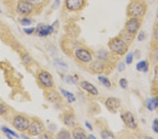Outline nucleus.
Wrapping results in <instances>:
<instances>
[{
    "mask_svg": "<svg viewBox=\"0 0 158 139\" xmlns=\"http://www.w3.org/2000/svg\"><path fill=\"white\" fill-rule=\"evenodd\" d=\"M145 38V33L144 32H143V31H141V32L139 33L138 35V41H142Z\"/></svg>",
    "mask_w": 158,
    "mask_h": 139,
    "instance_id": "obj_32",
    "label": "nucleus"
},
{
    "mask_svg": "<svg viewBox=\"0 0 158 139\" xmlns=\"http://www.w3.org/2000/svg\"><path fill=\"white\" fill-rule=\"evenodd\" d=\"M91 68L94 72H102V70H103V65L101 62H93V63L91 65Z\"/></svg>",
    "mask_w": 158,
    "mask_h": 139,
    "instance_id": "obj_20",
    "label": "nucleus"
},
{
    "mask_svg": "<svg viewBox=\"0 0 158 139\" xmlns=\"http://www.w3.org/2000/svg\"><path fill=\"white\" fill-rule=\"evenodd\" d=\"M117 69H118V70H119L120 72L123 71V70L125 69V65H124V64L123 63H120L119 65H118Z\"/></svg>",
    "mask_w": 158,
    "mask_h": 139,
    "instance_id": "obj_33",
    "label": "nucleus"
},
{
    "mask_svg": "<svg viewBox=\"0 0 158 139\" xmlns=\"http://www.w3.org/2000/svg\"><path fill=\"white\" fill-rule=\"evenodd\" d=\"M155 80L158 82V65L155 68Z\"/></svg>",
    "mask_w": 158,
    "mask_h": 139,
    "instance_id": "obj_34",
    "label": "nucleus"
},
{
    "mask_svg": "<svg viewBox=\"0 0 158 139\" xmlns=\"http://www.w3.org/2000/svg\"><path fill=\"white\" fill-rule=\"evenodd\" d=\"M89 138H92V139H95V138H96V137L94 136H93V135H90V136H89Z\"/></svg>",
    "mask_w": 158,
    "mask_h": 139,
    "instance_id": "obj_39",
    "label": "nucleus"
},
{
    "mask_svg": "<svg viewBox=\"0 0 158 139\" xmlns=\"http://www.w3.org/2000/svg\"><path fill=\"white\" fill-rule=\"evenodd\" d=\"M24 32L28 35H31L35 32V29L34 28H24L23 29Z\"/></svg>",
    "mask_w": 158,
    "mask_h": 139,
    "instance_id": "obj_30",
    "label": "nucleus"
},
{
    "mask_svg": "<svg viewBox=\"0 0 158 139\" xmlns=\"http://www.w3.org/2000/svg\"><path fill=\"white\" fill-rule=\"evenodd\" d=\"M101 136L102 138H115V136L113 134V133H111V131H108L107 130H104L101 132Z\"/></svg>",
    "mask_w": 158,
    "mask_h": 139,
    "instance_id": "obj_22",
    "label": "nucleus"
},
{
    "mask_svg": "<svg viewBox=\"0 0 158 139\" xmlns=\"http://www.w3.org/2000/svg\"><path fill=\"white\" fill-rule=\"evenodd\" d=\"M61 91L62 94H63V96L68 99V102H69V103H72V102H74V101H75L76 98H75V97H74V96L73 95V94L70 93V91H65V89H61Z\"/></svg>",
    "mask_w": 158,
    "mask_h": 139,
    "instance_id": "obj_19",
    "label": "nucleus"
},
{
    "mask_svg": "<svg viewBox=\"0 0 158 139\" xmlns=\"http://www.w3.org/2000/svg\"><path fill=\"white\" fill-rule=\"evenodd\" d=\"M44 130L43 124L38 120H33L30 122L29 127L28 128L29 135L32 136H36L40 135Z\"/></svg>",
    "mask_w": 158,
    "mask_h": 139,
    "instance_id": "obj_6",
    "label": "nucleus"
},
{
    "mask_svg": "<svg viewBox=\"0 0 158 139\" xmlns=\"http://www.w3.org/2000/svg\"><path fill=\"white\" fill-rule=\"evenodd\" d=\"M153 37L154 39L155 40L158 41V26H157L154 29V33H153Z\"/></svg>",
    "mask_w": 158,
    "mask_h": 139,
    "instance_id": "obj_31",
    "label": "nucleus"
},
{
    "mask_svg": "<svg viewBox=\"0 0 158 139\" xmlns=\"http://www.w3.org/2000/svg\"><path fill=\"white\" fill-rule=\"evenodd\" d=\"M155 59L157 60V61L158 62V48L156 49V51H155Z\"/></svg>",
    "mask_w": 158,
    "mask_h": 139,
    "instance_id": "obj_37",
    "label": "nucleus"
},
{
    "mask_svg": "<svg viewBox=\"0 0 158 139\" xmlns=\"http://www.w3.org/2000/svg\"><path fill=\"white\" fill-rule=\"evenodd\" d=\"M20 23L24 26H28L31 25V20L28 19V18H23V19H22L21 21H20Z\"/></svg>",
    "mask_w": 158,
    "mask_h": 139,
    "instance_id": "obj_29",
    "label": "nucleus"
},
{
    "mask_svg": "<svg viewBox=\"0 0 158 139\" xmlns=\"http://www.w3.org/2000/svg\"><path fill=\"white\" fill-rule=\"evenodd\" d=\"M85 125H86V126L89 128V129H90L91 131L93 130L92 126H91V124L90 123H89L88 122H86V123H85Z\"/></svg>",
    "mask_w": 158,
    "mask_h": 139,
    "instance_id": "obj_35",
    "label": "nucleus"
},
{
    "mask_svg": "<svg viewBox=\"0 0 158 139\" xmlns=\"http://www.w3.org/2000/svg\"><path fill=\"white\" fill-rule=\"evenodd\" d=\"M47 98L51 102H56V101H57L60 98V96L59 93L56 92V91H51L48 93Z\"/></svg>",
    "mask_w": 158,
    "mask_h": 139,
    "instance_id": "obj_18",
    "label": "nucleus"
},
{
    "mask_svg": "<svg viewBox=\"0 0 158 139\" xmlns=\"http://www.w3.org/2000/svg\"><path fill=\"white\" fill-rule=\"evenodd\" d=\"M72 136L76 139H85L87 138L86 132L82 128H75L72 131Z\"/></svg>",
    "mask_w": 158,
    "mask_h": 139,
    "instance_id": "obj_14",
    "label": "nucleus"
},
{
    "mask_svg": "<svg viewBox=\"0 0 158 139\" xmlns=\"http://www.w3.org/2000/svg\"><path fill=\"white\" fill-rule=\"evenodd\" d=\"M85 5L84 0H65V7L71 11L82 9Z\"/></svg>",
    "mask_w": 158,
    "mask_h": 139,
    "instance_id": "obj_8",
    "label": "nucleus"
},
{
    "mask_svg": "<svg viewBox=\"0 0 158 139\" xmlns=\"http://www.w3.org/2000/svg\"><path fill=\"white\" fill-rule=\"evenodd\" d=\"M120 86L122 89H126L128 86V82L125 78H122L120 80Z\"/></svg>",
    "mask_w": 158,
    "mask_h": 139,
    "instance_id": "obj_25",
    "label": "nucleus"
},
{
    "mask_svg": "<svg viewBox=\"0 0 158 139\" xmlns=\"http://www.w3.org/2000/svg\"><path fill=\"white\" fill-rule=\"evenodd\" d=\"M98 80H99V82L101 83L103 86H105L107 88H111V81H110L108 79L104 76H99L98 77Z\"/></svg>",
    "mask_w": 158,
    "mask_h": 139,
    "instance_id": "obj_21",
    "label": "nucleus"
},
{
    "mask_svg": "<svg viewBox=\"0 0 158 139\" xmlns=\"http://www.w3.org/2000/svg\"><path fill=\"white\" fill-rule=\"evenodd\" d=\"M74 56L80 61L83 63H89L92 60L91 53L86 49H78L74 51Z\"/></svg>",
    "mask_w": 158,
    "mask_h": 139,
    "instance_id": "obj_9",
    "label": "nucleus"
},
{
    "mask_svg": "<svg viewBox=\"0 0 158 139\" xmlns=\"http://www.w3.org/2000/svg\"><path fill=\"white\" fill-rule=\"evenodd\" d=\"M139 28H140V21L135 17L131 18L126 23V30L129 34H136Z\"/></svg>",
    "mask_w": 158,
    "mask_h": 139,
    "instance_id": "obj_10",
    "label": "nucleus"
},
{
    "mask_svg": "<svg viewBox=\"0 0 158 139\" xmlns=\"http://www.w3.org/2000/svg\"><path fill=\"white\" fill-rule=\"evenodd\" d=\"M136 68L138 72H147L148 70V63L146 61H141L136 64Z\"/></svg>",
    "mask_w": 158,
    "mask_h": 139,
    "instance_id": "obj_16",
    "label": "nucleus"
},
{
    "mask_svg": "<svg viewBox=\"0 0 158 139\" xmlns=\"http://www.w3.org/2000/svg\"><path fill=\"white\" fill-rule=\"evenodd\" d=\"M37 79H38L39 84L44 88H51L54 84V81L52 77V75L47 71H41L39 72L37 76Z\"/></svg>",
    "mask_w": 158,
    "mask_h": 139,
    "instance_id": "obj_2",
    "label": "nucleus"
},
{
    "mask_svg": "<svg viewBox=\"0 0 158 139\" xmlns=\"http://www.w3.org/2000/svg\"><path fill=\"white\" fill-rule=\"evenodd\" d=\"M60 2H61V0H55L54 2V6L56 7H58L60 5Z\"/></svg>",
    "mask_w": 158,
    "mask_h": 139,
    "instance_id": "obj_36",
    "label": "nucleus"
},
{
    "mask_svg": "<svg viewBox=\"0 0 158 139\" xmlns=\"http://www.w3.org/2000/svg\"><path fill=\"white\" fill-rule=\"evenodd\" d=\"M128 12L130 16L134 17H138V16H143L145 14V9L142 4L138 2L132 3L129 6Z\"/></svg>",
    "mask_w": 158,
    "mask_h": 139,
    "instance_id": "obj_5",
    "label": "nucleus"
},
{
    "mask_svg": "<svg viewBox=\"0 0 158 139\" xmlns=\"http://www.w3.org/2000/svg\"><path fill=\"white\" fill-rule=\"evenodd\" d=\"M158 107V98L155 97V98H150L147 101V108L150 111H153Z\"/></svg>",
    "mask_w": 158,
    "mask_h": 139,
    "instance_id": "obj_15",
    "label": "nucleus"
},
{
    "mask_svg": "<svg viewBox=\"0 0 158 139\" xmlns=\"http://www.w3.org/2000/svg\"><path fill=\"white\" fill-rule=\"evenodd\" d=\"M0 13H1V9H0Z\"/></svg>",
    "mask_w": 158,
    "mask_h": 139,
    "instance_id": "obj_41",
    "label": "nucleus"
},
{
    "mask_svg": "<svg viewBox=\"0 0 158 139\" xmlns=\"http://www.w3.org/2000/svg\"><path fill=\"white\" fill-rule=\"evenodd\" d=\"M16 11L20 15H29L33 11V5L28 0H21L18 3Z\"/></svg>",
    "mask_w": 158,
    "mask_h": 139,
    "instance_id": "obj_4",
    "label": "nucleus"
},
{
    "mask_svg": "<svg viewBox=\"0 0 158 139\" xmlns=\"http://www.w3.org/2000/svg\"><path fill=\"white\" fill-rule=\"evenodd\" d=\"M37 34L40 37H46L53 32V28L51 26H39L37 28Z\"/></svg>",
    "mask_w": 158,
    "mask_h": 139,
    "instance_id": "obj_13",
    "label": "nucleus"
},
{
    "mask_svg": "<svg viewBox=\"0 0 158 139\" xmlns=\"http://www.w3.org/2000/svg\"><path fill=\"white\" fill-rule=\"evenodd\" d=\"M40 138H49V136H48L47 134H43V135H41V136H40Z\"/></svg>",
    "mask_w": 158,
    "mask_h": 139,
    "instance_id": "obj_38",
    "label": "nucleus"
},
{
    "mask_svg": "<svg viewBox=\"0 0 158 139\" xmlns=\"http://www.w3.org/2000/svg\"><path fill=\"white\" fill-rule=\"evenodd\" d=\"M2 131L5 133H6V134H10L11 135V136H13L14 137H17V138H18V135L17 134H16L15 132L14 131H12L11 129H9V128H7V127H3L2 128Z\"/></svg>",
    "mask_w": 158,
    "mask_h": 139,
    "instance_id": "obj_24",
    "label": "nucleus"
},
{
    "mask_svg": "<svg viewBox=\"0 0 158 139\" xmlns=\"http://www.w3.org/2000/svg\"><path fill=\"white\" fill-rule=\"evenodd\" d=\"M108 46L111 50L117 55H124L128 51V45L122 39L118 37L111 39L109 41Z\"/></svg>",
    "mask_w": 158,
    "mask_h": 139,
    "instance_id": "obj_1",
    "label": "nucleus"
},
{
    "mask_svg": "<svg viewBox=\"0 0 158 139\" xmlns=\"http://www.w3.org/2000/svg\"><path fill=\"white\" fill-rule=\"evenodd\" d=\"M105 105L110 111L116 113L120 107V101L117 98L111 97L108 98L105 101Z\"/></svg>",
    "mask_w": 158,
    "mask_h": 139,
    "instance_id": "obj_11",
    "label": "nucleus"
},
{
    "mask_svg": "<svg viewBox=\"0 0 158 139\" xmlns=\"http://www.w3.org/2000/svg\"><path fill=\"white\" fill-rule=\"evenodd\" d=\"M121 118L124 124L132 129H136L138 126L136 118L134 117V115L130 112H126L121 115Z\"/></svg>",
    "mask_w": 158,
    "mask_h": 139,
    "instance_id": "obj_7",
    "label": "nucleus"
},
{
    "mask_svg": "<svg viewBox=\"0 0 158 139\" xmlns=\"http://www.w3.org/2000/svg\"><path fill=\"white\" fill-rule=\"evenodd\" d=\"M80 86L82 88V89L87 91L89 94L93 95V96H96V95L99 94V91L96 88V86H93L91 83L87 82V81H83V82H81Z\"/></svg>",
    "mask_w": 158,
    "mask_h": 139,
    "instance_id": "obj_12",
    "label": "nucleus"
},
{
    "mask_svg": "<svg viewBox=\"0 0 158 139\" xmlns=\"http://www.w3.org/2000/svg\"><path fill=\"white\" fill-rule=\"evenodd\" d=\"M157 18H158V11H157Z\"/></svg>",
    "mask_w": 158,
    "mask_h": 139,
    "instance_id": "obj_40",
    "label": "nucleus"
},
{
    "mask_svg": "<svg viewBox=\"0 0 158 139\" xmlns=\"http://www.w3.org/2000/svg\"><path fill=\"white\" fill-rule=\"evenodd\" d=\"M7 112V107L5 104L0 103V115H4Z\"/></svg>",
    "mask_w": 158,
    "mask_h": 139,
    "instance_id": "obj_28",
    "label": "nucleus"
},
{
    "mask_svg": "<svg viewBox=\"0 0 158 139\" xmlns=\"http://www.w3.org/2000/svg\"><path fill=\"white\" fill-rule=\"evenodd\" d=\"M152 128L154 131V132L158 134V119H155L152 124Z\"/></svg>",
    "mask_w": 158,
    "mask_h": 139,
    "instance_id": "obj_26",
    "label": "nucleus"
},
{
    "mask_svg": "<svg viewBox=\"0 0 158 139\" xmlns=\"http://www.w3.org/2000/svg\"><path fill=\"white\" fill-rule=\"evenodd\" d=\"M30 124V120L23 115H16L14 118L13 126L19 131H25L28 130Z\"/></svg>",
    "mask_w": 158,
    "mask_h": 139,
    "instance_id": "obj_3",
    "label": "nucleus"
},
{
    "mask_svg": "<svg viewBox=\"0 0 158 139\" xmlns=\"http://www.w3.org/2000/svg\"><path fill=\"white\" fill-rule=\"evenodd\" d=\"M133 59H134V54L133 53H129V54L126 56V63L127 64H131L133 61Z\"/></svg>",
    "mask_w": 158,
    "mask_h": 139,
    "instance_id": "obj_27",
    "label": "nucleus"
},
{
    "mask_svg": "<svg viewBox=\"0 0 158 139\" xmlns=\"http://www.w3.org/2000/svg\"><path fill=\"white\" fill-rule=\"evenodd\" d=\"M64 123L68 126H73L76 124L75 117H74V115H66L65 118H64Z\"/></svg>",
    "mask_w": 158,
    "mask_h": 139,
    "instance_id": "obj_17",
    "label": "nucleus"
},
{
    "mask_svg": "<svg viewBox=\"0 0 158 139\" xmlns=\"http://www.w3.org/2000/svg\"><path fill=\"white\" fill-rule=\"evenodd\" d=\"M59 138H70V134L66 130H62L57 135Z\"/></svg>",
    "mask_w": 158,
    "mask_h": 139,
    "instance_id": "obj_23",
    "label": "nucleus"
}]
</instances>
